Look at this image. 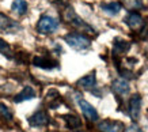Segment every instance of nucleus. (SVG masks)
<instances>
[{
  "mask_svg": "<svg viewBox=\"0 0 148 132\" xmlns=\"http://www.w3.org/2000/svg\"><path fill=\"white\" fill-rule=\"evenodd\" d=\"M63 16H64V19H65V22H68L71 26H73V28L84 30V32H94V29L91 28L88 23H86L75 12V10L72 8V7H69V6H67V7L63 10Z\"/></svg>",
  "mask_w": 148,
  "mask_h": 132,
  "instance_id": "nucleus-1",
  "label": "nucleus"
},
{
  "mask_svg": "<svg viewBox=\"0 0 148 132\" xmlns=\"http://www.w3.org/2000/svg\"><path fill=\"white\" fill-rule=\"evenodd\" d=\"M64 40L75 50H86L91 45V40L82 33H68L67 36L64 37Z\"/></svg>",
  "mask_w": 148,
  "mask_h": 132,
  "instance_id": "nucleus-2",
  "label": "nucleus"
},
{
  "mask_svg": "<svg viewBox=\"0 0 148 132\" xmlns=\"http://www.w3.org/2000/svg\"><path fill=\"white\" fill-rule=\"evenodd\" d=\"M58 26H60V22L56 18L50 15H42L37 23V32L41 34H50L56 32Z\"/></svg>",
  "mask_w": 148,
  "mask_h": 132,
  "instance_id": "nucleus-3",
  "label": "nucleus"
},
{
  "mask_svg": "<svg viewBox=\"0 0 148 132\" xmlns=\"http://www.w3.org/2000/svg\"><path fill=\"white\" fill-rule=\"evenodd\" d=\"M76 102L79 105V108H80L82 113L84 114V117L88 120V121H98V112L95 110V108L90 102H87V101L80 96V94H77L76 96Z\"/></svg>",
  "mask_w": 148,
  "mask_h": 132,
  "instance_id": "nucleus-4",
  "label": "nucleus"
},
{
  "mask_svg": "<svg viewBox=\"0 0 148 132\" xmlns=\"http://www.w3.org/2000/svg\"><path fill=\"white\" fill-rule=\"evenodd\" d=\"M140 112H141V97L139 94H135L129 98V104H128V113L130 118L136 121L140 117Z\"/></svg>",
  "mask_w": 148,
  "mask_h": 132,
  "instance_id": "nucleus-5",
  "label": "nucleus"
},
{
  "mask_svg": "<svg viewBox=\"0 0 148 132\" xmlns=\"http://www.w3.org/2000/svg\"><path fill=\"white\" fill-rule=\"evenodd\" d=\"M98 129L101 132H124L125 125L121 121H114V120H103L98 123Z\"/></svg>",
  "mask_w": 148,
  "mask_h": 132,
  "instance_id": "nucleus-6",
  "label": "nucleus"
},
{
  "mask_svg": "<svg viewBox=\"0 0 148 132\" xmlns=\"http://www.w3.org/2000/svg\"><path fill=\"white\" fill-rule=\"evenodd\" d=\"M49 123H50V117L45 110H37L36 113L29 117V124L32 127H45Z\"/></svg>",
  "mask_w": 148,
  "mask_h": 132,
  "instance_id": "nucleus-7",
  "label": "nucleus"
},
{
  "mask_svg": "<svg viewBox=\"0 0 148 132\" xmlns=\"http://www.w3.org/2000/svg\"><path fill=\"white\" fill-rule=\"evenodd\" d=\"M33 65L42 69H53L58 67V63L49 56H36L33 57Z\"/></svg>",
  "mask_w": 148,
  "mask_h": 132,
  "instance_id": "nucleus-8",
  "label": "nucleus"
},
{
  "mask_svg": "<svg viewBox=\"0 0 148 132\" xmlns=\"http://www.w3.org/2000/svg\"><path fill=\"white\" fill-rule=\"evenodd\" d=\"M0 30L4 33H16L21 30V25L4 14H0Z\"/></svg>",
  "mask_w": 148,
  "mask_h": 132,
  "instance_id": "nucleus-9",
  "label": "nucleus"
},
{
  "mask_svg": "<svg viewBox=\"0 0 148 132\" xmlns=\"http://www.w3.org/2000/svg\"><path fill=\"white\" fill-rule=\"evenodd\" d=\"M45 102L48 105V108L50 109H57L60 105L63 104V98L60 96L56 89H50L48 93H46V97H45Z\"/></svg>",
  "mask_w": 148,
  "mask_h": 132,
  "instance_id": "nucleus-10",
  "label": "nucleus"
},
{
  "mask_svg": "<svg viewBox=\"0 0 148 132\" xmlns=\"http://www.w3.org/2000/svg\"><path fill=\"white\" fill-rule=\"evenodd\" d=\"M130 48V42L125 41L122 38H116L114 40V45H113V57H118V56L124 55L128 52Z\"/></svg>",
  "mask_w": 148,
  "mask_h": 132,
  "instance_id": "nucleus-11",
  "label": "nucleus"
},
{
  "mask_svg": "<svg viewBox=\"0 0 148 132\" xmlns=\"http://www.w3.org/2000/svg\"><path fill=\"white\" fill-rule=\"evenodd\" d=\"M112 89L118 97L126 96V94L129 93V90H130L129 83L126 82L125 79H117V80H114L113 85H112Z\"/></svg>",
  "mask_w": 148,
  "mask_h": 132,
  "instance_id": "nucleus-12",
  "label": "nucleus"
},
{
  "mask_svg": "<svg viewBox=\"0 0 148 132\" xmlns=\"http://www.w3.org/2000/svg\"><path fill=\"white\" fill-rule=\"evenodd\" d=\"M33 98H36V90H34L32 86H25L21 93H18L16 96L14 97V102L19 104V102L33 100Z\"/></svg>",
  "mask_w": 148,
  "mask_h": 132,
  "instance_id": "nucleus-13",
  "label": "nucleus"
},
{
  "mask_svg": "<svg viewBox=\"0 0 148 132\" xmlns=\"http://www.w3.org/2000/svg\"><path fill=\"white\" fill-rule=\"evenodd\" d=\"M76 85L79 87H82V89H87V90L94 89L95 85H97V76H95V71H92V72H90L88 75L83 76L82 79H79Z\"/></svg>",
  "mask_w": 148,
  "mask_h": 132,
  "instance_id": "nucleus-14",
  "label": "nucleus"
},
{
  "mask_svg": "<svg viewBox=\"0 0 148 132\" xmlns=\"http://www.w3.org/2000/svg\"><path fill=\"white\" fill-rule=\"evenodd\" d=\"M125 23L130 29H137L143 25V16L139 12H130L125 18Z\"/></svg>",
  "mask_w": 148,
  "mask_h": 132,
  "instance_id": "nucleus-15",
  "label": "nucleus"
},
{
  "mask_svg": "<svg viewBox=\"0 0 148 132\" xmlns=\"http://www.w3.org/2000/svg\"><path fill=\"white\" fill-rule=\"evenodd\" d=\"M102 10L109 15H117L122 10V4L120 1H112V3H105L101 6Z\"/></svg>",
  "mask_w": 148,
  "mask_h": 132,
  "instance_id": "nucleus-16",
  "label": "nucleus"
},
{
  "mask_svg": "<svg viewBox=\"0 0 148 132\" xmlns=\"http://www.w3.org/2000/svg\"><path fill=\"white\" fill-rule=\"evenodd\" d=\"M63 118H64V121H65L67 128L72 129V131L82 127V121L77 116H73V114H65V116H63Z\"/></svg>",
  "mask_w": 148,
  "mask_h": 132,
  "instance_id": "nucleus-17",
  "label": "nucleus"
},
{
  "mask_svg": "<svg viewBox=\"0 0 148 132\" xmlns=\"http://www.w3.org/2000/svg\"><path fill=\"white\" fill-rule=\"evenodd\" d=\"M12 120H14L12 112L10 110V108L7 105L0 102V121L4 124H8V123H12Z\"/></svg>",
  "mask_w": 148,
  "mask_h": 132,
  "instance_id": "nucleus-18",
  "label": "nucleus"
},
{
  "mask_svg": "<svg viewBox=\"0 0 148 132\" xmlns=\"http://www.w3.org/2000/svg\"><path fill=\"white\" fill-rule=\"evenodd\" d=\"M14 12H16L18 15H25L27 12V1L26 0H14L12 1V6H11Z\"/></svg>",
  "mask_w": 148,
  "mask_h": 132,
  "instance_id": "nucleus-19",
  "label": "nucleus"
},
{
  "mask_svg": "<svg viewBox=\"0 0 148 132\" xmlns=\"http://www.w3.org/2000/svg\"><path fill=\"white\" fill-rule=\"evenodd\" d=\"M0 55L5 56L11 59L12 57V50H11V46L8 45V42H5L3 38H0Z\"/></svg>",
  "mask_w": 148,
  "mask_h": 132,
  "instance_id": "nucleus-20",
  "label": "nucleus"
},
{
  "mask_svg": "<svg viewBox=\"0 0 148 132\" xmlns=\"http://www.w3.org/2000/svg\"><path fill=\"white\" fill-rule=\"evenodd\" d=\"M139 38L141 41H147L148 40V25L141 29V32H139Z\"/></svg>",
  "mask_w": 148,
  "mask_h": 132,
  "instance_id": "nucleus-21",
  "label": "nucleus"
},
{
  "mask_svg": "<svg viewBox=\"0 0 148 132\" xmlns=\"http://www.w3.org/2000/svg\"><path fill=\"white\" fill-rule=\"evenodd\" d=\"M125 4L129 7V8H136V7H141L139 0H125Z\"/></svg>",
  "mask_w": 148,
  "mask_h": 132,
  "instance_id": "nucleus-22",
  "label": "nucleus"
},
{
  "mask_svg": "<svg viewBox=\"0 0 148 132\" xmlns=\"http://www.w3.org/2000/svg\"><path fill=\"white\" fill-rule=\"evenodd\" d=\"M125 132H141V131H140V129L136 127V125H132V127H129Z\"/></svg>",
  "mask_w": 148,
  "mask_h": 132,
  "instance_id": "nucleus-23",
  "label": "nucleus"
},
{
  "mask_svg": "<svg viewBox=\"0 0 148 132\" xmlns=\"http://www.w3.org/2000/svg\"><path fill=\"white\" fill-rule=\"evenodd\" d=\"M147 1H148V0H147Z\"/></svg>",
  "mask_w": 148,
  "mask_h": 132,
  "instance_id": "nucleus-24",
  "label": "nucleus"
}]
</instances>
